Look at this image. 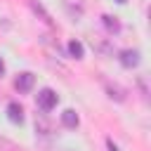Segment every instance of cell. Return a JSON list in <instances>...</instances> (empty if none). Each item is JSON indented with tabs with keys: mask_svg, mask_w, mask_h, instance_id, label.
<instances>
[{
	"mask_svg": "<svg viewBox=\"0 0 151 151\" xmlns=\"http://www.w3.org/2000/svg\"><path fill=\"white\" fill-rule=\"evenodd\" d=\"M57 101H59V97H57V92H54V90L45 87V90H40V92H38V104H40V109L50 111V109H54V106H57Z\"/></svg>",
	"mask_w": 151,
	"mask_h": 151,
	"instance_id": "6da1fadb",
	"label": "cell"
},
{
	"mask_svg": "<svg viewBox=\"0 0 151 151\" xmlns=\"http://www.w3.org/2000/svg\"><path fill=\"white\" fill-rule=\"evenodd\" d=\"M33 83H35V78H33V73H19L17 76V80H14V87L19 90V92H28L31 87H33Z\"/></svg>",
	"mask_w": 151,
	"mask_h": 151,
	"instance_id": "7a4b0ae2",
	"label": "cell"
},
{
	"mask_svg": "<svg viewBox=\"0 0 151 151\" xmlns=\"http://www.w3.org/2000/svg\"><path fill=\"white\" fill-rule=\"evenodd\" d=\"M137 61H139V54H137L134 50H123V52H120V64H123L125 68L137 66Z\"/></svg>",
	"mask_w": 151,
	"mask_h": 151,
	"instance_id": "3957f363",
	"label": "cell"
},
{
	"mask_svg": "<svg viewBox=\"0 0 151 151\" xmlns=\"http://www.w3.org/2000/svg\"><path fill=\"white\" fill-rule=\"evenodd\" d=\"M61 123L66 125V127H78V123H80V118H78V113L73 111V109H66L64 113H61Z\"/></svg>",
	"mask_w": 151,
	"mask_h": 151,
	"instance_id": "277c9868",
	"label": "cell"
},
{
	"mask_svg": "<svg viewBox=\"0 0 151 151\" xmlns=\"http://www.w3.org/2000/svg\"><path fill=\"white\" fill-rule=\"evenodd\" d=\"M7 116H9L12 123H21V120H24V109H21L17 101H12V104L7 106Z\"/></svg>",
	"mask_w": 151,
	"mask_h": 151,
	"instance_id": "5b68a950",
	"label": "cell"
},
{
	"mask_svg": "<svg viewBox=\"0 0 151 151\" xmlns=\"http://www.w3.org/2000/svg\"><path fill=\"white\" fill-rule=\"evenodd\" d=\"M68 54L76 57V59H83V54H85L83 42H80V40H71V42H68Z\"/></svg>",
	"mask_w": 151,
	"mask_h": 151,
	"instance_id": "8992f818",
	"label": "cell"
},
{
	"mask_svg": "<svg viewBox=\"0 0 151 151\" xmlns=\"http://www.w3.org/2000/svg\"><path fill=\"white\" fill-rule=\"evenodd\" d=\"M101 21H104V26H106L109 31H120V24H118V19H116V17L104 14V17H101Z\"/></svg>",
	"mask_w": 151,
	"mask_h": 151,
	"instance_id": "52a82bcc",
	"label": "cell"
},
{
	"mask_svg": "<svg viewBox=\"0 0 151 151\" xmlns=\"http://www.w3.org/2000/svg\"><path fill=\"white\" fill-rule=\"evenodd\" d=\"M106 146H109V151H118V146H116L111 139H106Z\"/></svg>",
	"mask_w": 151,
	"mask_h": 151,
	"instance_id": "ba28073f",
	"label": "cell"
},
{
	"mask_svg": "<svg viewBox=\"0 0 151 151\" xmlns=\"http://www.w3.org/2000/svg\"><path fill=\"white\" fill-rule=\"evenodd\" d=\"M5 73V64H2V59H0V76Z\"/></svg>",
	"mask_w": 151,
	"mask_h": 151,
	"instance_id": "9c48e42d",
	"label": "cell"
},
{
	"mask_svg": "<svg viewBox=\"0 0 151 151\" xmlns=\"http://www.w3.org/2000/svg\"><path fill=\"white\" fill-rule=\"evenodd\" d=\"M116 2H127V0H116Z\"/></svg>",
	"mask_w": 151,
	"mask_h": 151,
	"instance_id": "30bf717a",
	"label": "cell"
}]
</instances>
